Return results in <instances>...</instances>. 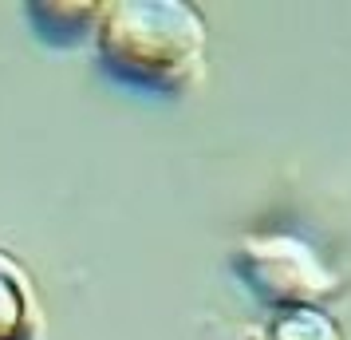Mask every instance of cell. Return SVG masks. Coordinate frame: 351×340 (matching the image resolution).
I'll return each mask as SVG.
<instances>
[{
	"label": "cell",
	"instance_id": "4",
	"mask_svg": "<svg viewBox=\"0 0 351 340\" xmlns=\"http://www.w3.org/2000/svg\"><path fill=\"white\" fill-rule=\"evenodd\" d=\"M245 340H343V337L319 305H296V308H276L269 321L253 328Z\"/></svg>",
	"mask_w": 351,
	"mask_h": 340
},
{
	"label": "cell",
	"instance_id": "3",
	"mask_svg": "<svg viewBox=\"0 0 351 340\" xmlns=\"http://www.w3.org/2000/svg\"><path fill=\"white\" fill-rule=\"evenodd\" d=\"M32 285L12 258L0 253V340H36Z\"/></svg>",
	"mask_w": 351,
	"mask_h": 340
},
{
	"label": "cell",
	"instance_id": "2",
	"mask_svg": "<svg viewBox=\"0 0 351 340\" xmlns=\"http://www.w3.org/2000/svg\"><path fill=\"white\" fill-rule=\"evenodd\" d=\"M233 273L253 289V297L272 308L316 305L335 289L332 269L319 261L316 249L288 234H265L241 242L233 249Z\"/></svg>",
	"mask_w": 351,
	"mask_h": 340
},
{
	"label": "cell",
	"instance_id": "1",
	"mask_svg": "<svg viewBox=\"0 0 351 340\" xmlns=\"http://www.w3.org/2000/svg\"><path fill=\"white\" fill-rule=\"evenodd\" d=\"M99 64L146 91H182L206 60V20L182 0H111L95 16Z\"/></svg>",
	"mask_w": 351,
	"mask_h": 340
}]
</instances>
